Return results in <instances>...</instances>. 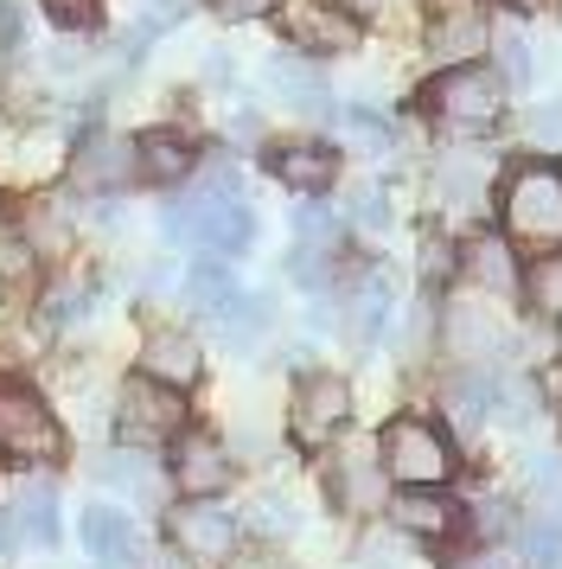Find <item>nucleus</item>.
Returning <instances> with one entry per match:
<instances>
[{
  "label": "nucleus",
  "instance_id": "nucleus-1",
  "mask_svg": "<svg viewBox=\"0 0 562 569\" xmlns=\"http://www.w3.org/2000/svg\"><path fill=\"white\" fill-rule=\"evenodd\" d=\"M499 218H505V243H524V250H562V167L550 160H524L505 180V199H499Z\"/></svg>",
  "mask_w": 562,
  "mask_h": 569
},
{
  "label": "nucleus",
  "instance_id": "nucleus-2",
  "mask_svg": "<svg viewBox=\"0 0 562 569\" xmlns=\"http://www.w3.org/2000/svg\"><path fill=\"white\" fill-rule=\"evenodd\" d=\"M378 467L403 492H434L454 473V455H448V436H441L434 422L397 416V422H383V436H378Z\"/></svg>",
  "mask_w": 562,
  "mask_h": 569
},
{
  "label": "nucleus",
  "instance_id": "nucleus-3",
  "mask_svg": "<svg viewBox=\"0 0 562 569\" xmlns=\"http://www.w3.org/2000/svg\"><path fill=\"white\" fill-rule=\"evenodd\" d=\"M250 211L243 199H230V192H204L192 206L167 211V237L173 243H192V250H211V257H237V250H250Z\"/></svg>",
  "mask_w": 562,
  "mask_h": 569
},
{
  "label": "nucleus",
  "instance_id": "nucleus-4",
  "mask_svg": "<svg viewBox=\"0 0 562 569\" xmlns=\"http://www.w3.org/2000/svg\"><path fill=\"white\" fill-rule=\"evenodd\" d=\"M422 103L441 122H454V129H485L505 109V83H499V71H485V64H454V71H441L422 90Z\"/></svg>",
  "mask_w": 562,
  "mask_h": 569
},
{
  "label": "nucleus",
  "instance_id": "nucleus-5",
  "mask_svg": "<svg viewBox=\"0 0 562 569\" xmlns=\"http://www.w3.org/2000/svg\"><path fill=\"white\" fill-rule=\"evenodd\" d=\"M179 429H185V397L167 385H153V378H128L122 397H116V436L128 448H160Z\"/></svg>",
  "mask_w": 562,
  "mask_h": 569
},
{
  "label": "nucleus",
  "instance_id": "nucleus-6",
  "mask_svg": "<svg viewBox=\"0 0 562 569\" xmlns=\"http://www.w3.org/2000/svg\"><path fill=\"white\" fill-rule=\"evenodd\" d=\"M0 448L26 455V461H46V455L64 448V429H58L46 397H32L20 385H0Z\"/></svg>",
  "mask_w": 562,
  "mask_h": 569
},
{
  "label": "nucleus",
  "instance_id": "nucleus-7",
  "mask_svg": "<svg viewBox=\"0 0 562 569\" xmlns=\"http://www.w3.org/2000/svg\"><path fill=\"white\" fill-rule=\"evenodd\" d=\"M345 416H352V385H345V378H332V371L301 378V390H294V436H301L307 448L332 441L345 429Z\"/></svg>",
  "mask_w": 562,
  "mask_h": 569
},
{
  "label": "nucleus",
  "instance_id": "nucleus-8",
  "mask_svg": "<svg viewBox=\"0 0 562 569\" xmlns=\"http://www.w3.org/2000/svg\"><path fill=\"white\" fill-rule=\"evenodd\" d=\"M173 543H179V557H192V563H224L237 550V518L224 506H179Z\"/></svg>",
  "mask_w": 562,
  "mask_h": 569
},
{
  "label": "nucleus",
  "instance_id": "nucleus-9",
  "mask_svg": "<svg viewBox=\"0 0 562 569\" xmlns=\"http://www.w3.org/2000/svg\"><path fill=\"white\" fill-rule=\"evenodd\" d=\"M485 46V13L473 7V0H434V20H429V52L434 58H454V64H466V58Z\"/></svg>",
  "mask_w": 562,
  "mask_h": 569
},
{
  "label": "nucleus",
  "instance_id": "nucleus-10",
  "mask_svg": "<svg viewBox=\"0 0 562 569\" xmlns=\"http://www.w3.org/2000/svg\"><path fill=\"white\" fill-rule=\"evenodd\" d=\"M77 531H83V550L97 557V569H134V557H141V538L116 506H83Z\"/></svg>",
  "mask_w": 562,
  "mask_h": 569
},
{
  "label": "nucleus",
  "instance_id": "nucleus-11",
  "mask_svg": "<svg viewBox=\"0 0 562 569\" xmlns=\"http://www.w3.org/2000/svg\"><path fill=\"white\" fill-rule=\"evenodd\" d=\"M199 167V148L185 141L179 129H148L134 141V180H153V186H173Z\"/></svg>",
  "mask_w": 562,
  "mask_h": 569
},
{
  "label": "nucleus",
  "instance_id": "nucleus-12",
  "mask_svg": "<svg viewBox=\"0 0 562 569\" xmlns=\"http://www.w3.org/2000/svg\"><path fill=\"white\" fill-rule=\"evenodd\" d=\"M269 90H275L288 109H301V116H327V97H332V83L320 78V64L313 58H294V52H281L275 64H269Z\"/></svg>",
  "mask_w": 562,
  "mask_h": 569
},
{
  "label": "nucleus",
  "instance_id": "nucleus-13",
  "mask_svg": "<svg viewBox=\"0 0 562 569\" xmlns=\"http://www.w3.org/2000/svg\"><path fill=\"white\" fill-rule=\"evenodd\" d=\"M179 487L192 492V499H211V492H224L230 487V455H224V441H211V436H185L179 441Z\"/></svg>",
  "mask_w": 562,
  "mask_h": 569
},
{
  "label": "nucleus",
  "instance_id": "nucleus-14",
  "mask_svg": "<svg viewBox=\"0 0 562 569\" xmlns=\"http://www.w3.org/2000/svg\"><path fill=\"white\" fill-rule=\"evenodd\" d=\"M141 378H153V385H167V390H185L199 378V346L185 333H153L141 346Z\"/></svg>",
  "mask_w": 562,
  "mask_h": 569
},
{
  "label": "nucleus",
  "instance_id": "nucleus-15",
  "mask_svg": "<svg viewBox=\"0 0 562 569\" xmlns=\"http://www.w3.org/2000/svg\"><path fill=\"white\" fill-rule=\"evenodd\" d=\"M499 346H505V327L480 301H454L448 308V352H460V359H492Z\"/></svg>",
  "mask_w": 562,
  "mask_h": 569
},
{
  "label": "nucleus",
  "instance_id": "nucleus-16",
  "mask_svg": "<svg viewBox=\"0 0 562 569\" xmlns=\"http://www.w3.org/2000/svg\"><path fill=\"white\" fill-rule=\"evenodd\" d=\"M77 180L109 192V186H128L134 180V141H116V134H97L77 148Z\"/></svg>",
  "mask_w": 562,
  "mask_h": 569
},
{
  "label": "nucleus",
  "instance_id": "nucleus-17",
  "mask_svg": "<svg viewBox=\"0 0 562 569\" xmlns=\"http://www.w3.org/2000/svg\"><path fill=\"white\" fill-rule=\"evenodd\" d=\"M269 167H275L281 186H294V192H307V199H313V192H327V186H332V173H339V154H332V148H313V141H301V148H275V160H269Z\"/></svg>",
  "mask_w": 562,
  "mask_h": 569
},
{
  "label": "nucleus",
  "instance_id": "nucleus-18",
  "mask_svg": "<svg viewBox=\"0 0 562 569\" xmlns=\"http://www.w3.org/2000/svg\"><path fill=\"white\" fill-rule=\"evenodd\" d=\"M294 39L313 46V52H352L358 20L345 13V7H332V0H313V7H301V20H294Z\"/></svg>",
  "mask_w": 562,
  "mask_h": 569
},
{
  "label": "nucleus",
  "instance_id": "nucleus-19",
  "mask_svg": "<svg viewBox=\"0 0 562 569\" xmlns=\"http://www.w3.org/2000/svg\"><path fill=\"white\" fill-rule=\"evenodd\" d=\"M390 518L409 538H448L454 531V499H441V492H403V499H390Z\"/></svg>",
  "mask_w": 562,
  "mask_h": 569
},
{
  "label": "nucleus",
  "instance_id": "nucleus-20",
  "mask_svg": "<svg viewBox=\"0 0 562 569\" xmlns=\"http://www.w3.org/2000/svg\"><path fill=\"white\" fill-rule=\"evenodd\" d=\"M13 531H20V543H39V550L58 543V487H51V480H32V487L20 492Z\"/></svg>",
  "mask_w": 562,
  "mask_h": 569
},
{
  "label": "nucleus",
  "instance_id": "nucleus-21",
  "mask_svg": "<svg viewBox=\"0 0 562 569\" xmlns=\"http://www.w3.org/2000/svg\"><path fill=\"white\" fill-rule=\"evenodd\" d=\"M460 262H466V276L480 288H492V295H511V288H518V257H511L505 237H473Z\"/></svg>",
  "mask_w": 562,
  "mask_h": 569
},
{
  "label": "nucleus",
  "instance_id": "nucleus-22",
  "mask_svg": "<svg viewBox=\"0 0 562 569\" xmlns=\"http://www.w3.org/2000/svg\"><path fill=\"white\" fill-rule=\"evenodd\" d=\"M390 295H397V288H390V276H364V282H358L352 313H345V327H352V339H358V346H378L383 320L397 313V301H390Z\"/></svg>",
  "mask_w": 562,
  "mask_h": 569
},
{
  "label": "nucleus",
  "instance_id": "nucleus-23",
  "mask_svg": "<svg viewBox=\"0 0 562 569\" xmlns=\"http://www.w3.org/2000/svg\"><path fill=\"white\" fill-rule=\"evenodd\" d=\"M492 397H499V378L473 365L466 378H454V385H448V416H454L460 429H480L485 416H492Z\"/></svg>",
  "mask_w": 562,
  "mask_h": 569
},
{
  "label": "nucleus",
  "instance_id": "nucleus-24",
  "mask_svg": "<svg viewBox=\"0 0 562 569\" xmlns=\"http://www.w3.org/2000/svg\"><path fill=\"white\" fill-rule=\"evenodd\" d=\"M269 320H275V308H269V295H237L211 327L224 333V346H255V339L269 333Z\"/></svg>",
  "mask_w": 562,
  "mask_h": 569
},
{
  "label": "nucleus",
  "instance_id": "nucleus-25",
  "mask_svg": "<svg viewBox=\"0 0 562 569\" xmlns=\"http://www.w3.org/2000/svg\"><path fill=\"white\" fill-rule=\"evenodd\" d=\"M237 295H243V288L230 282V269H224V262H199V269L185 276V308L211 313V320H218V313H224L230 301H237Z\"/></svg>",
  "mask_w": 562,
  "mask_h": 569
},
{
  "label": "nucleus",
  "instance_id": "nucleus-26",
  "mask_svg": "<svg viewBox=\"0 0 562 569\" xmlns=\"http://www.w3.org/2000/svg\"><path fill=\"white\" fill-rule=\"evenodd\" d=\"M294 237H301V276H313V262L332 257V243H339V218L327 206H301L294 211Z\"/></svg>",
  "mask_w": 562,
  "mask_h": 569
},
{
  "label": "nucleus",
  "instance_id": "nucleus-27",
  "mask_svg": "<svg viewBox=\"0 0 562 569\" xmlns=\"http://www.w3.org/2000/svg\"><path fill=\"white\" fill-rule=\"evenodd\" d=\"M518 557L531 569H562V525L556 518H531V525L518 531Z\"/></svg>",
  "mask_w": 562,
  "mask_h": 569
},
{
  "label": "nucleus",
  "instance_id": "nucleus-28",
  "mask_svg": "<svg viewBox=\"0 0 562 569\" xmlns=\"http://www.w3.org/2000/svg\"><path fill=\"white\" fill-rule=\"evenodd\" d=\"M485 186V160L480 154H448L441 160V192L454 199V206H473Z\"/></svg>",
  "mask_w": 562,
  "mask_h": 569
},
{
  "label": "nucleus",
  "instance_id": "nucleus-29",
  "mask_svg": "<svg viewBox=\"0 0 562 569\" xmlns=\"http://www.w3.org/2000/svg\"><path fill=\"white\" fill-rule=\"evenodd\" d=\"M97 473H102V480H109V487L134 492V499H141V492H153V487H160V480H153V467H148V455H116V461H102Z\"/></svg>",
  "mask_w": 562,
  "mask_h": 569
},
{
  "label": "nucleus",
  "instance_id": "nucleus-30",
  "mask_svg": "<svg viewBox=\"0 0 562 569\" xmlns=\"http://www.w3.org/2000/svg\"><path fill=\"white\" fill-rule=\"evenodd\" d=\"M339 129H345V141L371 148V154H378V148H390V122H383V116H371V109H345V116H339Z\"/></svg>",
  "mask_w": 562,
  "mask_h": 569
},
{
  "label": "nucleus",
  "instance_id": "nucleus-31",
  "mask_svg": "<svg viewBox=\"0 0 562 569\" xmlns=\"http://www.w3.org/2000/svg\"><path fill=\"white\" fill-rule=\"evenodd\" d=\"M332 492H339L345 506H371V499H378V473H371L364 461H345L339 473H332Z\"/></svg>",
  "mask_w": 562,
  "mask_h": 569
},
{
  "label": "nucleus",
  "instance_id": "nucleus-32",
  "mask_svg": "<svg viewBox=\"0 0 562 569\" xmlns=\"http://www.w3.org/2000/svg\"><path fill=\"white\" fill-rule=\"evenodd\" d=\"M531 301L543 313H562V250H556V257H543L531 269Z\"/></svg>",
  "mask_w": 562,
  "mask_h": 569
},
{
  "label": "nucleus",
  "instance_id": "nucleus-33",
  "mask_svg": "<svg viewBox=\"0 0 562 569\" xmlns=\"http://www.w3.org/2000/svg\"><path fill=\"white\" fill-rule=\"evenodd\" d=\"M499 83H518V90L531 83V46H524L518 32H505V39H499Z\"/></svg>",
  "mask_w": 562,
  "mask_h": 569
},
{
  "label": "nucleus",
  "instance_id": "nucleus-34",
  "mask_svg": "<svg viewBox=\"0 0 562 569\" xmlns=\"http://www.w3.org/2000/svg\"><path fill=\"white\" fill-rule=\"evenodd\" d=\"M250 531L288 538V531H294V512H288V499H255V506H250Z\"/></svg>",
  "mask_w": 562,
  "mask_h": 569
},
{
  "label": "nucleus",
  "instance_id": "nucleus-35",
  "mask_svg": "<svg viewBox=\"0 0 562 569\" xmlns=\"http://www.w3.org/2000/svg\"><path fill=\"white\" fill-rule=\"evenodd\" d=\"M20 39H26V13L20 0H0V71L20 58Z\"/></svg>",
  "mask_w": 562,
  "mask_h": 569
},
{
  "label": "nucleus",
  "instance_id": "nucleus-36",
  "mask_svg": "<svg viewBox=\"0 0 562 569\" xmlns=\"http://www.w3.org/2000/svg\"><path fill=\"white\" fill-rule=\"evenodd\" d=\"M46 13L58 20V27H97L102 0H46Z\"/></svg>",
  "mask_w": 562,
  "mask_h": 569
},
{
  "label": "nucleus",
  "instance_id": "nucleus-37",
  "mask_svg": "<svg viewBox=\"0 0 562 569\" xmlns=\"http://www.w3.org/2000/svg\"><path fill=\"white\" fill-rule=\"evenodd\" d=\"M524 134H531L536 148H562V103L556 109H536L531 122H524Z\"/></svg>",
  "mask_w": 562,
  "mask_h": 569
},
{
  "label": "nucleus",
  "instance_id": "nucleus-38",
  "mask_svg": "<svg viewBox=\"0 0 562 569\" xmlns=\"http://www.w3.org/2000/svg\"><path fill=\"white\" fill-rule=\"evenodd\" d=\"M352 218L364 224V231H383V224H390V206H383V192H358V199H352Z\"/></svg>",
  "mask_w": 562,
  "mask_h": 569
},
{
  "label": "nucleus",
  "instance_id": "nucleus-39",
  "mask_svg": "<svg viewBox=\"0 0 562 569\" xmlns=\"http://www.w3.org/2000/svg\"><path fill=\"white\" fill-rule=\"evenodd\" d=\"M275 0H211V13H224V20H262Z\"/></svg>",
  "mask_w": 562,
  "mask_h": 569
},
{
  "label": "nucleus",
  "instance_id": "nucleus-40",
  "mask_svg": "<svg viewBox=\"0 0 562 569\" xmlns=\"http://www.w3.org/2000/svg\"><path fill=\"white\" fill-rule=\"evenodd\" d=\"M0 269H7L13 282H26V243H20V237H7V243H0Z\"/></svg>",
  "mask_w": 562,
  "mask_h": 569
},
{
  "label": "nucleus",
  "instance_id": "nucleus-41",
  "mask_svg": "<svg viewBox=\"0 0 562 569\" xmlns=\"http://www.w3.org/2000/svg\"><path fill=\"white\" fill-rule=\"evenodd\" d=\"M141 569H192V557H179V550H153Z\"/></svg>",
  "mask_w": 562,
  "mask_h": 569
},
{
  "label": "nucleus",
  "instance_id": "nucleus-42",
  "mask_svg": "<svg viewBox=\"0 0 562 569\" xmlns=\"http://www.w3.org/2000/svg\"><path fill=\"white\" fill-rule=\"evenodd\" d=\"M505 7H518V13H531V7H543V0H505Z\"/></svg>",
  "mask_w": 562,
  "mask_h": 569
},
{
  "label": "nucleus",
  "instance_id": "nucleus-43",
  "mask_svg": "<svg viewBox=\"0 0 562 569\" xmlns=\"http://www.w3.org/2000/svg\"><path fill=\"white\" fill-rule=\"evenodd\" d=\"M473 569H505V563H499V557H485V563H473Z\"/></svg>",
  "mask_w": 562,
  "mask_h": 569
}]
</instances>
